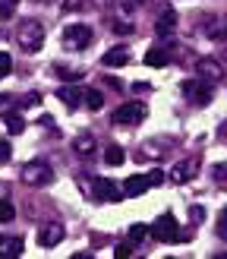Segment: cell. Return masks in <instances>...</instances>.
I'll return each mask as SVG.
<instances>
[{
	"label": "cell",
	"mask_w": 227,
	"mask_h": 259,
	"mask_svg": "<svg viewBox=\"0 0 227 259\" xmlns=\"http://www.w3.org/2000/svg\"><path fill=\"white\" fill-rule=\"evenodd\" d=\"M16 218V209H13L10 199H0V225H10Z\"/></svg>",
	"instance_id": "cell-21"
},
{
	"label": "cell",
	"mask_w": 227,
	"mask_h": 259,
	"mask_svg": "<svg viewBox=\"0 0 227 259\" xmlns=\"http://www.w3.org/2000/svg\"><path fill=\"white\" fill-rule=\"evenodd\" d=\"M60 98H63V105L73 111V108H79L85 101V92H79V89H60Z\"/></svg>",
	"instance_id": "cell-17"
},
{
	"label": "cell",
	"mask_w": 227,
	"mask_h": 259,
	"mask_svg": "<svg viewBox=\"0 0 227 259\" xmlns=\"http://www.w3.org/2000/svg\"><path fill=\"white\" fill-rule=\"evenodd\" d=\"M85 108L88 111H101L104 108V95H101L98 89H85Z\"/></svg>",
	"instance_id": "cell-18"
},
{
	"label": "cell",
	"mask_w": 227,
	"mask_h": 259,
	"mask_svg": "<svg viewBox=\"0 0 227 259\" xmlns=\"http://www.w3.org/2000/svg\"><path fill=\"white\" fill-rule=\"evenodd\" d=\"M101 63H104V67H126V63H130V51L114 48V51H107V54L101 57Z\"/></svg>",
	"instance_id": "cell-14"
},
{
	"label": "cell",
	"mask_w": 227,
	"mask_h": 259,
	"mask_svg": "<svg viewBox=\"0 0 227 259\" xmlns=\"http://www.w3.org/2000/svg\"><path fill=\"white\" fill-rule=\"evenodd\" d=\"M7 130H10L13 136H19L22 130H25V120L19 117V114H10V117H7Z\"/></svg>",
	"instance_id": "cell-22"
},
{
	"label": "cell",
	"mask_w": 227,
	"mask_h": 259,
	"mask_svg": "<svg viewBox=\"0 0 227 259\" xmlns=\"http://www.w3.org/2000/svg\"><path fill=\"white\" fill-rule=\"evenodd\" d=\"M22 180L29 187H47L50 180H54V171H50L44 161H29L22 167Z\"/></svg>",
	"instance_id": "cell-7"
},
{
	"label": "cell",
	"mask_w": 227,
	"mask_h": 259,
	"mask_svg": "<svg viewBox=\"0 0 227 259\" xmlns=\"http://www.w3.org/2000/svg\"><path fill=\"white\" fill-rule=\"evenodd\" d=\"M82 7H85V0H60V10H70V13L82 10Z\"/></svg>",
	"instance_id": "cell-28"
},
{
	"label": "cell",
	"mask_w": 227,
	"mask_h": 259,
	"mask_svg": "<svg viewBox=\"0 0 227 259\" xmlns=\"http://www.w3.org/2000/svg\"><path fill=\"white\" fill-rule=\"evenodd\" d=\"M148 231H151V228H145V225H133V228H130V240H142Z\"/></svg>",
	"instance_id": "cell-26"
},
{
	"label": "cell",
	"mask_w": 227,
	"mask_h": 259,
	"mask_svg": "<svg viewBox=\"0 0 227 259\" xmlns=\"http://www.w3.org/2000/svg\"><path fill=\"white\" fill-rule=\"evenodd\" d=\"M130 253H133L130 243H120V247H117V256H130Z\"/></svg>",
	"instance_id": "cell-32"
},
{
	"label": "cell",
	"mask_w": 227,
	"mask_h": 259,
	"mask_svg": "<svg viewBox=\"0 0 227 259\" xmlns=\"http://www.w3.org/2000/svg\"><path fill=\"white\" fill-rule=\"evenodd\" d=\"M196 73L202 76V79H208V82H218L221 76H224V70H221V63L214 60V57H202V60L196 63Z\"/></svg>",
	"instance_id": "cell-9"
},
{
	"label": "cell",
	"mask_w": 227,
	"mask_h": 259,
	"mask_svg": "<svg viewBox=\"0 0 227 259\" xmlns=\"http://www.w3.org/2000/svg\"><path fill=\"white\" fill-rule=\"evenodd\" d=\"M211 85L214 82H208V79H202V76H196V79H189V82H183V95H186V101H193V105H208L211 101Z\"/></svg>",
	"instance_id": "cell-5"
},
{
	"label": "cell",
	"mask_w": 227,
	"mask_h": 259,
	"mask_svg": "<svg viewBox=\"0 0 227 259\" xmlns=\"http://www.w3.org/2000/svg\"><path fill=\"white\" fill-rule=\"evenodd\" d=\"M221 136H224V139H227V123H221Z\"/></svg>",
	"instance_id": "cell-33"
},
{
	"label": "cell",
	"mask_w": 227,
	"mask_h": 259,
	"mask_svg": "<svg viewBox=\"0 0 227 259\" xmlns=\"http://www.w3.org/2000/svg\"><path fill=\"white\" fill-rule=\"evenodd\" d=\"M10 70H13V57L7 54V51H0V79H4Z\"/></svg>",
	"instance_id": "cell-25"
},
{
	"label": "cell",
	"mask_w": 227,
	"mask_h": 259,
	"mask_svg": "<svg viewBox=\"0 0 227 259\" xmlns=\"http://www.w3.org/2000/svg\"><path fill=\"white\" fill-rule=\"evenodd\" d=\"M54 76L63 82H79L82 79V70H70V67H54Z\"/></svg>",
	"instance_id": "cell-20"
},
{
	"label": "cell",
	"mask_w": 227,
	"mask_h": 259,
	"mask_svg": "<svg viewBox=\"0 0 227 259\" xmlns=\"http://www.w3.org/2000/svg\"><path fill=\"white\" fill-rule=\"evenodd\" d=\"M104 161H107L110 167H117V164H123V161H126V155H123V149H120V146H107V149H104Z\"/></svg>",
	"instance_id": "cell-19"
},
{
	"label": "cell",
	"mask_w": 227,
	"mask_h": 259,
	"mask_svg": "<svg viewBox=\"0 0 227 259\" xmlns=\"http://www.w3.org/2000/svg\"><path fill=\"white\" fill-rule=\"evenodd\" d=\"M92 193H95L98 202H120L126 196V193H120V187L114 184V180H107V177H95L92 180Z\"/></svg>",
	"instance_id": "cell-8"
},
{
	"label": "cell",
	"mask_w": 227,
	"mask_h": 259,
	"mask_svg": "<svg viewBox=\"0 0 227 259\" xmlns=\"http://www.w3.org/2000/svg\"><path fill=\"white\" fill-rule=\"evenodd\" d=\"M161 180H164V174H133V177H126V184H123V193H126V196H142V193L145 190H151V187H158L161 184Z\"/></svg>",
	"instance_id": "cell-4"
},
{
	"label": "cell",
	"mask_w": 227,
	"mask_h": 259,
	"mask_svg": "<svg viewBox=\"0 0 227 259\" xmlns=\"http://www.w3.org/2000/svg\"><path fill=\"white\" fill-rule=\"evenodd\" d=\"M92 41V29L82 22H73L63 29V48L67 51H85V45Z\"/></svg>",
	"instance_id": "cell-3"
},
{
	"label": "cell",
	"mask_w": 227,
	"mask_h": 259,
	"mask_svg": "<svg viewBox=\"0 0 227 259\" xmlns=\"http://www.w3.org/2000/svg\"><path fill=\"white\" fill-rule=\"evenodd\" d=\"M114 32H120V35H130V32H133V25L126 22V19H117V22H114Z\"/></svg>",
	"instance_id": "cell-29"
},
{
	"label": "cell",
	"mask_w": 227,
	"mask_h": 259,
	"mask_svg": "<svg viewBox=\"0 0 227 259\" xmlns=\"http://www.w3.org/2000/svg\"><path fill=\"white\" fill-rule=\"evenodd\" d=\"M151 237L164 240V243H177V240H183V231H180V225H177V218L167 212V215H161L158 222L151 225Z\"/></svg>",
	"instance_id": "cell-2"
},
{
	"label": "cell",
	"mask_w": 227,
	"mask_h": 259,
	"mask_svg": "<svg viewBox=\"0 0 227 259\" xmlns=\"http://www.w3.org/2000/svg\"><path fill=\"white\" fill-rule=\"evenodd\" d=\"M10 111H16V101H13L10 95H4V101H0V114H10Z\"/></svg>",
	"instance_id": "cell-30"
},
{
	"label": "cell",
	"mask_w": 227,
	"mask_h": 259,
	"mask_svg": "<svg viewBox=\"0 0 227 259\" xmlns=\"http://www.w3.org/2000/svg\"><path fill=\"white\" fill-rule=\"evenodd\" d=\"M16 45L25 51V54H38V51H41V45H44V25L35 22V19L19 22V29H16Z\"/></svg>",
	"instance_id": "cell-1"
},
{
	"label": "cell",
	"mask_w": 227,
	"mask_h": 259,
	"mask_svg": "<svg viewBox=\"0 0 227 259\" xmlns=\"http://www.w3.org/2000/svg\"><path fill=\"white\" fill-rule=\"evenodd\" d=\"M196 174V158H189V161H180V164H174V171H171V180L174 184H186L189 177Z\"/></svg>",
	"instance_id": "cell-13"
},
{
	"label": "cell",
	"mask_w": 227,
	"mask_h": 259,
	"mask_svg": "<svg viewBox=\"0 0 227 259\" xmlns=\"http://www.w3.org/2000/svg\"><path fill=\"white\" fill-rule=\"evenodd\" d=\"M145 63H148V67H167V63H171V48H167V45L148 48V54H145Z\"/></svg>",
	"instance_id": "cell-12"
},
{
	"label": "cell",
	"mask_w": 227,
	"mask_h": 259,
	"mask_svg": "<svg viewBox=\"0 0 227 259\" xmlns=\"http://www.w3.org/2000/svg\"><path fill=\"white\" fill-rule=\"evenodd\" d=\"M63 234H67L63 225H44L41 231H38V243H41V247H57V243L63 240Z\"/></svg>",
	"instance_id": "cell-10"
},
{
	"label": "cell",
	"mask_w": 227,
	"mask_h": 259,
	"mask_svg": "<svg viewBox=\"0 0 227 259\" xmlns=\"http://www.w3.org/2000/svg\"><path fill=\"white\" fill-rule=\"evenodd\" d=\"M73 149H76V155H92L95 152V136L92 133H79L73 139Z\"/></svg>",
	"instance_id": "cell-15"
},
{
	"label": "cell",
	"mask_w": 227,
	"mask_h": 259,
	"mask_svg": "<svg viewBox=\"0 0 227 259\" xmlns=\"http://www.w3.org/2000/svg\"><path fill=\"white\" fill-rule=\"evenodd\" d=\"M174 29H177V16H174V10H171V7H164V10H161V16H158V22H155V32H158L161 38H167Z\"/></svg>",
	"instance_id": "cell-11"
},
{
	"label": "cell",
	"mask_w": 227,
	"mask_h": 259,
	"mask_svg": "<svg viewBox=\"0 0 227 259\" xmlns=\"http://www.w3.org/2000/svg\"><path fill=\"white\" fill-rule=\"evenodd\" d=\"M211 177H214V180H221V184H227V161L211 164Z\"/></svg>",
	"instance_id": "cell-24"
},
{
	"label": "cell",
	"mask_w": 227,
	"mask_h": 259,
	"mask_svg": "<svg viewBox=\"0 0 227 259\" xmlns=\"http://www.w3.org/2000/svg\"><path fill=\"white\" fill-rule=\"evenodd\" d=\"M145 117V105L142 101H126V105H120L117 111L110 114V120L117 126H130V123H139Z\"/></svg>",
	"instance_id": "cell-6"
},
{
	"label": "cell",
	"mask_w": 227,
	"mask_h": 259,
	"mask_svg": "<svg viewBox=\"0 0 227 259\" xmlns=\"http://www.w3.org/2000/svg\"><path fill=\"white\" fill-rule=\"evenodd\" d=\"M10 155H13L10 142H7V139H0V164H7V161H10Z\"/></svg>",
	"instance_id": "cell-27"
},
{
	"label": "cell",
	"mask_w": 227,
	"mask_h": 259,
	"mask_svg": "<svg viewBox=\"0 0 227 259\" xmlns=\"http://www.w3.org/2000/svg\"><path fill=\"white\" fill-rule=\"evenodd\" d=\"M19 253H22V240L19 237H0V259L19 256Z\"/></svg>",
	"instance_id": "cell-16"
},
{
	"label": "cell",
	"mask_w": 227,
	"mask_h": 259,
	"mask_svg": "<svg viewBox=\"0 0 227 259\" xmlns=\"http://www.w3.org/2000/svg\"><path fill=\"white\" fill-rule=\"evenodd\" d=\"M218 234H221V237H227V209L218 215Z\"/></svg>",
	"instance_id": "cell-31"
},
{
	"label": "cell",
	"mask_w": 227,
	"mask_h": 259,
	"mask_svg": "<svg viewBox=\"0 0 227 259\" xmlns=\"http://www.w3.org/2000/svg\"><path fill=\"white\" fill-rule=\"evenodd\" d=\"M16 7H19V0H0V19H10L16 13Z\"/></svg>",
	"instance_id": "cell-23"
},
{
	"label": "cell",
	"mask_w": 227,
	"mask_h": 259,
	"mask_svg": "<svg viewBox=\"0 0 227 259\" xmlns=\"http://www.w3.org/2000/svg\"><path fill=\"white\" fill-rule=\"evenodd\" d=\"M98 4H104V0H98Z\"/></svg>",
	"instance_id": "cell-34"
}]
</instances>
